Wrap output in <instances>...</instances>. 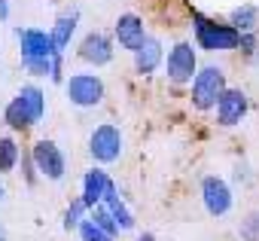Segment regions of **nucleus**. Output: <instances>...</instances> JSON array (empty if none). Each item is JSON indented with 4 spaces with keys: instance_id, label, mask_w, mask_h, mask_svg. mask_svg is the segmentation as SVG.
I'll list each match as a JSON object with an SVG mask.
<instances>
[{
    "instance_id": "nucleus-1",
    "label": "nucleus",
    "mask_w": 259,
    "mask_h": 241,
    "mask_svg": "<svg viewBox=\"0 0 259 241\" xmlns=\"http://www.w3.org/2000/svg\"><path fill=\"white\" fill-rule=\"evenodd\" d=\"M192 28H195V46L204 52H232L238 49V31L232 25H223L217 19H207L201 13H192Z\"/></svg>"
},
{
    "instance_id": "nucleus-2",
    "label": "nucleus",
    "mask_w": 259,
    "mask_h": 241,
    "mask_svg": "<svg viewBox=\"0 0 259 241\" xmlns=\"http://www.w3.org/2000/svg\"><path fill=\"white\" fill-rule=\"evenodd\" d=\"M189 83H192V107L201 110V113H204V110H213L217 98H220L223 89L229 86V83H226V70L217 67V64L198 67Z\"/></svg>"
},
{
    "instance_id": "nucleus-3",
    "label": "nucleus",
    "mask_w": 259,
    "mask_h": 241,
    "mask_svg": "<svg viewBox=\"0 0 259 241\" xmlns=\"http://www.w3.org/2000/svg\"><path fill=\"white\" fill-rule=\"evenodd\" d=\"M64 95L76 107H98L104 101V79L98 73H70L64 79Z\"/></svg>"
},
{
    "instance_id": "nucleus-4",
    "label": "nucleus",
    "mask_w": 259,
    "mask_h": 241,
    "mask_svg": "<svg viewBox=\"0 0 259 241\" xmlns=\"http://www.w3.org/2000/svg\"><path fill=\"white\" fill-rule=\"evenodd\" d=\"M89 153L98 165H110L122 156V132L113 126V123H104L92 132L89 138Z\"/></svg>"
},
{
    "instance_id": "nucleus-5",
    "label": "nucleus",
    "mask_w": 259,
    "mask_h": 241,
    "mask_svg": "<svg viewBox=\"0 0 259 241\" xmlns=\"http://www.w3.org/2000/svg\"><path fill=\"white\" fill-rule=\"evenodd\" d=\"M198 70V58H195V46L192 43H174L168 49V58H165V73L171 83H189Z\"/></svg>"
},
{
    "instance_id": "nucleus-6",
    "label": "nucleus",
    "mask_w": 259,
    "mask_h": 241,
    "mask_svg": "<svg viewBox=\"0 0 259 241\" xmlns=\"http://www.w3.org/2000/svg\"><path fill=\"white\" fill-rule=\"evenodd\" d=\"M31 159H34V165H37V174H43V177H49V180H61L64 171H67L64 153L58 150V144H52V141H46V138L31 147Z\"/></svg>"
},
{
    "instance_id": "nucleus-7",
    "label": "nucleus",
    "mask_w": 259,
    "mask_h": 241,
    "mask_svg": "<svg viewBox=\"0 0 259 241\" xmlns=\"http://www.w3.org/2000/svg\"><path fill=\"white\" fill-rule=\"evenodd\" d=\"M213 110H217V123H220L223 129H232V126H238L241 119L247 116V110H250V101H247V95H244L241 89H232V86H226V89H223V95L217 98Z\"/></svg>"
},
{
    "instance_id": "nucleus-8",
    "label": "nucleus",
    "mask_w": 259,
    "mask_h": 241,
    "mask_svg": "<svg viewBox=\"0 0 259 241\" xmlns=\"http://www.w3.org/2000/svg\"><path fill=\"white\" fill-rule=\"evenodd\" d=\"M201 202H204V211L210 217H226L232 211V189L223 177L217 174H207L201 180Z\"/></svg>"
},
{
    "instance_id": "nucleus-9",
    "label": "nucleus",
    "mask_w": 259,
    "mask_h": 241,
    "mask_svg": "<svg viewBox=\"0 0 259 241\" xmlns=\"http://www.w3.org/2000/svg\"><path fill=\"white\" fill-rule=\"evenodd\" d=\"M19 37V49H22V58H52L58 55L49 31H40V28H19L16 31ZM64 55V52H61Z\"/></svg>"
},
{
    "instance_id": "nucleus-10",
    "label": "nucleus",
    "mask_w": 259,
    "mask_h": 241,
    "mask_svg": "<svg viewBox=\"0 0 259 241\" xmlns=\"http://www.w3.org/2000/svg\"><path fill=\"white\" fill-rule=\"evenodd\" d=\"M76 55L85 64H92V67H104V64L113 61V37L110 34H101V31H92V34L82 37Z\"/></svg>"
},
{
    "instance_id": "nucleus-11",
    "label": "nucleus",
    "mask_w": 259,
    "mask_h": 241,
    "mask_svg": "<svg viewBox=\"0 0 259 241\" xmlns=\"http://www.w3.org/2000/svg\"><path fill=\"white\" fill-rule=\"evenodd\" d=\"M144 37H147V28H144V19H141L138 13H122V16L116 19V25H113V40H116L122 49L135 52V49L144 43Z\"/></svg>"
},
{
    "instance_id": "nucleus-12",
    "label": "nucleus",
    "mask_w": 259,
    "mask_h": 241,
    "mask_svg": "<svg viewBox=\"0 0 259 241\" xmlns=\"http://www.w3.org/2000/svg\"><path fill=\"white\" fill-rule=\"evenodd\" d=\"M135 55V73L138 76H153L159 67H162V61H165V52H162V40L159 37H144V43L132 52Z\"/></svg>"
},
{
    "instance_id": "nucleus-13",
    "label": "nucleus",
    "mask_w": 259,
    "mask_h": 241,
    "mask_svg": "<svg viewBox=\"0 0 259 241\" xmlns=\"http://www.w3.org/2000/svg\"><path fill=\"white\" fill-rule=\"evenodd\" d=\"M110 186H113V180L107 177V171H101V168L85 171V177H82V202L89 208H95L98 202H104V195H107Z\"/></svg>"
},
{
    "instance_id": "nucleus-14",
    "label": "nucleus",
    "mask_w": 259,
    "mask_h": 241,
    "mask_svg": "<svg viewBox=\"0 0 259 241\" xmlns=\"http://www.w3.org/2000/svg\"><path fill=\"white\" fill-rule=\"evenodd\" d=\"M104 205L110 208V214H113V220H116V226H119V232H132L135 226H138V220H135V214L128 211V205H125V198L119 195V189H116V183L107 189V195H104Z\"/></svg>"
},
{
    "instance_id": "nucleus-15",
    "label": "nucleus",
    "mask_w": 259,
    "mask_h": 241,
    "mask_svg": "<svg viewBox=\"0 0 259 241\" xmlns=\"http://www.w3.org/2000/svg\"><path fill=\"white\" fill-rule=\"evenodd\" d=\"M76 25H79V13H76V10H73V13H64V16L55 19L49 37H52V43H55L58 52H64V49L70 46V37L76 34Z\"/></svg>"
},
{
    "instance_id": "nucleus-16",
    "label": "nucleus",
    "mask_w": 259,
    "mask_h": 241,
    "mask_svg": "<svg viewBox=\"0 0 259 241\" xmlns=\"http://www.w3.org/2000/svg\"><path fill=\"white\" fill-rule=\"evenodd\" d=\"M16 98L22 101V107H25L28 116H31V123L37 126L40 119H43V113H46V95H43V89L34 86V83H28V86H22V92H19Z\"/></svg>"
},
{
    "instance_id": "nucleus-17",
    "label": "nucleus",
    "mask_w": 259,
    "mask_h": 241,
    "mask_svg": "<svg viewBox=\"0 0 259 241\" xmlns=\"http://www.w3.org/2000/svg\"><path fill=\"white\" fill-rule=\"evenodd\" d=\"M229 25H232L238 34L256 31V28H259V7H256V4H241V7H235V10L229 13Z\"/></svg>"
},
{
    "instance_id": "nucleus-18",
    "label": "nucleus",
    "mask_w": 259,
    "mask_h": 241,
    "mask_svg": "<svg viewBox=\"0 0 259 241\" xmlns=\"http://www.w3.org/2000/svg\"><path fill=\"white\" fill-rule=\"evenodd\" d=\"M19 156H22V147L16 144V138H0V174H13L16 165H19Z\"/></svg>"
},
{
    "instance_id": "nucleus-19",
    "label": "nucleus",
    "mask_w": 259,
    "mask_h": 241,
    "mask_svg": "<svg viewBox=\"0 0 259 241\" xmlns=\"http://www.w3.org/2000/svg\"><path fill=\"white\" fill-rule=\"evenodd\" d=\"M4 123H7L10 129H16V132H25V129L34 126V123H31V116H28V110L22 107L19 98H13V101L7 104V110H4Z\"/></svg>"
},
{
    "instance_id": "nucleus-20",
    "label": "nucleus",
    "mask_w": 259,
    "mask_h": 241,
    "mask_svg": "<svg viewBox=\"0 0 259 241\" xmlns=\"http://www.w3.org/2000/svg\"><path fill=\"white\" fill-rule=\"evenodd\" d=\"M89 217H92L95 226H101L107 235H113V238L119 235V226H116V220H113V214H110V208H107L104 202H98L95 208H89Z\"/></svg>"
},
{
    "instance_id": "nucleus-21",
    "label": "nucleus",
    "mask_w": 259,
    "mask_h": 241,
    "mask_svg": "<svg viewBox=\"0 0 259 241\" xmlns=\"http://www.w3.org/2000/svg\"><path fill=\"white\" fill-rule=\"evenodd\" d=\"M85 217H89V205H85V202H82V195H79V198H73V202H70V208L64 211V229H67V232H73Z\"/></svg>"
},
{
    "instance_id": "nucleus-22",
    "label": "nucleus",
    "mask_w": 259,
    "mask_h": 241,
    "mask_svg": "<svg viewBox=\"0 0 259 241\" xmlns=\"http://www.w3.org/2000/svg\"><path fill=\"white\" fill-rule=\"evenodd\" d=\"M76 232H79V238H82V241H116V238H113V235H107L101 226H95V220H92V217H85V220L76 226Z\"/></svg>"
},
{
    "instance_id": "nucleus-23",
    "label": "nucleus",
    "mask_w": 259,
    "mask_h": 241,
    "mask_svg": "<svg viewBox=\"0 0 259 241\" xmlns=\"http://www.w3.org/2000/svg\"><path fill=\"white\" fill-rule=\"evenodd\" d=\"M52 58H22V64H25V70L31 76H49L52 73Z\"/></svg>"
},
{
    "instance_id": "nucleus-24",
    "label": "nucleus",
    "mask_w": 259,
    "mask_h": 241,
    "mask_svg": "<svg viewBox=\"0 0 259 241\" xmlns=\"http://www.w3.org/2000/svg\"><path fill=\"white\" fill-rule=\"evenodd\" d=\"M241 238L244 241H259V214H250L241 223Z\"/></svg>"
},
{
    "instance_id": "nucleus-25",
    "label": "nucleus",
    "mask_w": 259,
    "mask_h": 241,
    "mask_svg": "<svg viewBox=\"0 0 259 241\" xmlns=\"http://www.w3.org/2000/svg\"><path fill=\"white\" fill-rule=\"evenodd\" d=\"M256 46H259V40H256L253 31H244V34L238 37V49H241L247 58H256Z\"/></svg>"
},
{
    "instance_id": "nucleus-26",
    "label": "nucleus",
    "mask_w": 259,
    "mask_h": 241,
    "mask_svg": "<svg viewBox=\"0 0 259 241\" xmlns=\"http://www.w3.org/2000/svg\"><path fill=\"white\" fill-rule=\"evenodd\" d=\"M19 162H22L25 183H28V186H34V183H37V165H34V159H31V150H28V153H22V156H19Z\"/></svg>"
},
{
    "instance_id": "nucleus-27",
    "label": "nucleus",
    "mask_w": 259,
    "mask_h": 241,
    "mask_svg": "<svg viewBox=\"0 0 259 241\" xmlns=\"http://www.w3.org/2000/svg\"><path fill=\"white\" fill-rule=\"evenodd\" d=\"M10 19V0H0V25Z\"/></svg>"
},
{
    "instance_id": "nucleus-28",
    "label": "nucleus",
    "mask_w": 259,
    "mask_h": 241,
    "mask_svg": "<svg viewBox=\"0 0 259 241\" xmlns=\"http://www.w3.org/2000/svg\"><path fill=\"white\" fill-rule=\"evenodd\" d=\"M138 241H156V235H153V232H144V235H141Z\"/></svg>"
},
{
    "instance_id": "nucleus-29",
    "label": "nucleus",
    "mask_w": 259,
    "mask_h": 241,
    "mask_svg": "<svg viewBox=\"0 0 259 241\" xmlns=\"http://www.w3.org/2000/svg\"><path fill=\"white\" fill-rule=\"evenodd\" d=\"M0 241H7V226L0 223Z\"/></svg>"
},
{
    "instance_id": "nucleus-30",
    "label": "nucleus",
    "mask_w": 259,
    "mask_h": 241,
    "mask_svg": "<svg viewBox=\"0 0 259 241\" xmlns=\"http://www.w3.org/2000/svg\"><path fill=\"white\" fill-rule=\"evenodd\" d=\"M4 195H7V189H4V183H0V202H4Z\"/></svg>"
}]
</instances>
